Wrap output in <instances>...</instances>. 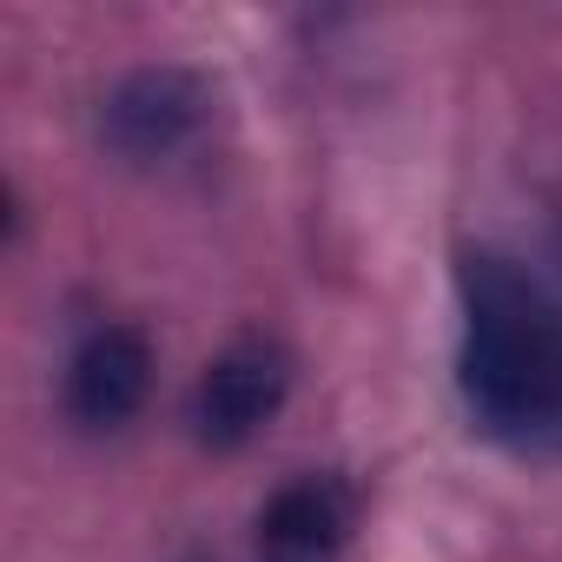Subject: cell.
Segmentation results:
<instances>
[{
    "mask_svg": "<svg viewBox=\"0 0 562 562\" xmlns=\"http://www.w3.org/2000/svg\"><path fill=\"white\" fill-rule=\"evenodd\" d=\"M358 529L345 476H292L258 509V562H338Z\"/></svg>",
    "mask_w": 562,
    "mask_h": 562,
    "instance_id": "obj_5",
    "label": "cell"
},
{
    "mask_svg": "<svg viewBox=\"0 0 562 562\" xmlns=\"http://www.w3.org/2000/svg\"><path fill=\"white\" fill-rule=\"evenodd\" d=\"M205 113H212V93H205V80L199 74H186V67H139V74H126L113 93H106V106H100V139L120 153V159H166V153H179L199 126H205Z\"/></svg>",
    "mask_w": 562,
    "mask_h": 562,
    "instance_id": "obj_3",
    "label": "cell"
},
{
    "mask_svg": "<svg viewBox=\"0 0 562 562\" xmlns=\"http://www.w3.org/2000/svg\"><path fill=\"white\" fill-rule=\"evenodd\" d=\"M153 391V345L139 325H100L67 364V411L80 430H120Z\"/></svg>",
    "mask_w": 562,
    "mask_h": 562,
    "instance_id": "obj_4",
    "label": "cell"
},
{
    "mask_svg": "<svg viewBox=\"0 0 562 562\" xmlns=\"http://www.w3.org/2000/svg\"><path fill=\"white\" fill-rule=\"evenodd\" d=\"M463 397L470 417L522 450H562V305L496 251H463Z\"/></svg>",
    "mask_w": 562,
    "mask_h": 562,
    "instance_id": "obj_1",
    "label": "cell"
},
{
    "mask_svg": "<svg viewBox=\"0 0 562 562\" xmlns=\"http://www.w3.org/2000/svg\"><path fill=\"white\" fill-rule=\"evenodd\" d=\"M292 391V358L271 338H232L192 384V430L212 450H238L245 437H258L278 404Z\"/></svg>",
    "mask_w": 562,
    "mask_h": 562,
    "instance_id": "obj_2",
    "label": "cell"
},
{
    "mask_svg": "<svg viewBox=\"0 0 562 562\" xmlns=\"http://www.w3.org/2000/svg\"><path fill=\"white\" fill-rule=\"evenodd\" d=\"M555 245H562V232H555Z\"/></svg>",
    "mask_w": 562,
    "mask_h": 562,
    "instance_id": "obj_6",
    "label": "cell"
}]
</instances>
